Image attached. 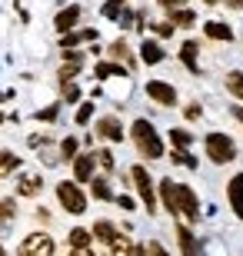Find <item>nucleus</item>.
Instances as JSON below:
<instances>
[{
	"mask_svg": "<svg viewBox=\"0 0 243 256\" xmlns=\"http://www.w3.org/2000/svg\"><path fill=\"white\" fill-rule=\"evenodd\" d=\"M177 236H180V250H183V256H200V246H196L190 226H177Z\"/></svg>",
	"mask_w": 243,
	"mask_h": 256,
	"instance_id": "obj_16",
	"label": "nucleus"
},
{
	"mask_svg": "<svg viewBox=\"0 0 243 256\" xmlns=\"http://www.w3.org/2000/svg\"><path fill=\"white\" fill-rule=\"evenodd\" d=\"M77 20H80V7H64L60 14H57V20H54V27L60 30V34H67V30H74L77 27Z\"/></svg>",
	"mask_w": 243,
	"mask_h": 256,
	"instance_id": "obj_12",
	"label": "nucleus"
},
{
	"mask_svg": "<svg viewBox=\"0 0 243 256\" xmlns=\"http://www.w3.org/2000/svg\"><path fill=\"white\" fill-rule=\"evenodd\" d=\"M196 116H200V106H196V104L187 106V120H196Z\"/></svg>",
	"mask_w": 243,
	"mask_h": 256,
	"instance_id": "obj_41",
	"label": "nucleus"
},
{
	"mask_svg": "<svg viewBox=\"0 0 243 256\" xmlns=\"http://www.w3.org/2000/svg\"><path fill=\"white\" fill-rule=\"evenodd\" d=\"M57 114H60V106H47V110H40V114H37V120H54Z\"/></svg>",
	"mask_w": 243,
	"mask_h": 256,
	"instance_id": "obj_36",
	"label": "nucleus"
},
{
	"mask_svg": "<svg viewBox=\"0 0 243 256\" xmlns=\"http://www.w3.org/2000/svg\"><path fill=\"white\" fill-rule=\"evenodd\" d=\"M40 190H44V176H37V173H30V176H20V180H17V193H20V196H37Z\"/></svg>",
	"mask_w": 243,
	"mask_h": 256,
	"instance_id": "obj_13",
	"label": "nucleus"
},
{
	"mask_svg": "<svg viewBox=\"0 0 243 256\" xmlns=\"http://www.w3.org/2000/svg\"><path fill=\"white\" fill-rule=\"evenodd\" d=\"M77 70H80V64H64V66H60V80H64V84H67V80H74Z\"/></svg>",
	"mask_w": 243,
	"mask_h": 256,
	"instance_id": "obj_31",
	"label": "nucleus"
},
{
	"mask_svg": "<svg viewBox=\"0 0 243 256\" xmlns=\"http://www.w3.org/2000/svg\"><path fill=\"white\" fill-rule=\"evenodd\" d=\"M94 196L97 200H110V183L103 176H94Z\"/></svg>",
	"mask_w": 243,
	"mask_h": 256,
	"instance_id": "obj_28",
	"label": "nucleus"
},
{
	"mask_svg": "<svg viewBox=\"0 0 243 256\" xmlns=\"http://www.w3.org/2000/svg\"><path fill=\"white\" fill-rule=\"evenodd\" d=\"M123 10V0H107V4H103V17L107 20H117V14H120Z\"/></svg>",
	"mask_w": 243,
	"mask_h": 256,
	"instance_id": "obj_30",
	"label": "nucleus"
},
{
	"mask_svg": "<svg viewBox=\"0 0 243 256\" xmlns=\"http://www.w3.org/2000/svg\"><path fill=\"white\" fill-rule=\"evenodd\" d=\"M173 160H177V163H183V166H190V170L196 166V160H193V156H187L183 150H173Z\"/></svg>",
	"mask_w": 243,
	"mask_h": 256,
	"instance_id": "obj_35",
	"label": "nucleus"
},
{
	"mask_svg": "<svg viewBox=\"0 0 243 256\" xmlns=\"http://www.w3.org/2000/svg\"><path fill=\"white\" fill-rule=\"evenodd\" d=\"M196 50H200V44H196V40H187V44H183V50H180V60H183V66H187L190 74H200V66H196Z\"/></svg>",
	"mask_w": 243,
	"mask_h": 256,
	"instance_id": "obj_14",
	"label": "nucleus"
},
{
	"mask_svg": "<svg viewBox=\"0 0 243 256\" xmlns=\"http://www.w3.org/2000/svg\"><path fill=\"white\" fill-rule=\"evenodd\" d=\"M163 7H180V4H187V0H160Z\"/></svg>",
	"mask_w": 243,
	"mask_h": 256,
	"instance_id": "obj_42",
	"label": "nucleus"
},
{
	"mask_svg": "<svg viewBox=\"0 0 243 256\" xmlns=\"http://www.w3.org/2000/svg\"><path fill=\"white\" fill-rule=\"evenodd\" d=\"M64 100L67 104H77V100H80V90H77L74 84H64Z\"/></svg>",
	"mask_w": 243,
	"mask_h": 256,
	"instance_id": "obj_34",
	"label": "nucleus"
},
{
	"mask_svg": "<svg viewBox=\"0 0 243 256\" xmlns=\"http://www.w3.org/2000/svg\"><path fill=\"white\" fill-rule=\"evenodd\" d=\"M80 40H84V34H64V40H60V47H64V50H70V47H77Z\"/></svg>",
	"mask_w": 243,
	"mask_h": 256,
	"instance_id": "obj_33",
	"label": "nucleus"
},
{
	"mask_svg": "<svg viewBox=\"0 0 243 256\" xmlns=\"http://www.w3.org/2000/svg\"><path fill=\"white\" fill-rule=\"evenodd\" d=\"M203 34H206L210 40H226V44L233 40V30L226 27V24H216V20H210V24H206V27H203Z\"/></svg>",
	"mask_w": 243,
	"mask_h": 256,
	"instance_id": "obj_18",
	"label": "nucleus"
},
{
	"mask_svg": "<svg viewBox=\"0 0 243 256\" xmlns=\"http://www.w3.org/2000/svg\"><path fill=\"white\" fill-rule=\"evenodd\" d=\"M160 200H163L167 213H177V183H173V180L160 183Z\"/></svg>",
	"mask_w": 243,
	"mask_h": 256,
	"instance_id": "obj_15",
	"label": "nucleus"
},
{
	"mask_svg": "<svg viewBox=\"0 0 243 256\" xmlns=\"http://www.w3.org/2000/svg\"><path fill=\"white\" fill-rule=\"evenodd\" d=\"M57 200H60V206H64L67 213H74V216H80V213L87 210V196H84V190H80L77 183H70V180L57 183Z\"/></svg>",
	"mask_w": 243,
	"mask_h": 256,
	"instance_id": "obj_3",
	"label": "nucleus"
},
{
	"mask_svg": "<svg viewBox=\"0 0 243 256\" xmlns=\"http://www.w3.org/2000/svg\"><path fill=\"white\" fill-rule=\"evenodd\" d=\"M147 250H150V256H170V253H167V250L160 246V243H150V246H147Z\"/></svg>",
	"mask_w": 243,
	"mask_h": 256,
	"instance_id": "obj_38",
	"label": "nucleus"
},
{
	"mask_svg": "<svg viewBox=\"0 0 243 256\" xmlns=\"http://www.w3.org/2000/svg\"><path fill=\"white\" fill-rule=\"evenodd\" d=\"M157 34L160 37H170L173 34V24H157Z\"/></svg>",
	"mask_w": 243,
	"mask_h": 256,
	"instance_id": "obj_39",
	"label": "nucleus"
},
{
	"mask_svg": "<svg viewBox=\"0 0 243 256\" xmlns=\"http://www.w3.org/2000/svg\"><path fill=\"white\" fill-rule=\"evenodd\" d=\"M193 20H196L193 10H173V14H170V24H173V27H193Z\"/></svg>",
	"mask_w": 243,
	"mask_h": 256,
	"instance_id": "obj_23",
	"label": "nucleus"
},
{
	"mask_svg": "<svg viewBox=\"0 0 243 256\" xmlns=\"http://www.w3.org/2000/svg\"><path fill=\"white\" fill-rule=\"evenodd\" d=\"M177 213H183L190 223L200 220V203H196V193L190 186H177Z\"/></svg>",
	"mask_w": 243,
	"mask_h": 256,
	"instance_id": "obj_6",
	"label": "nucleus"
},
{
	"mask_svg": "<svg viewBox=\"0 0 243 256\" xmlns=\"http://www.w3.org/2000/svg\"><path fill=\"white\" fill-rule=\"evenodd\" d=\"M110 54L117 60H127V66H133V57H130V47H127V44H123V40H117V44H113L110 47Z\"/></svg>",
	"mask_w": 243,
	"mask_h": 256,
	"instance_id": "obj_27",
	"label": "nucleus"
},
{
	"mask_svg": "<svg viewBox=\"0 0 243 256\" xmlns=\"http://www.w3.org/2000/svg\"><path fill=\"white\" fill-rule=\"evenodd\" d=\"M94 166H97V153H84V156H74V176H77V183L94 180Z\"/></svg>",
	"mask_w": 243,
	"mask_h": 256,
	"instance_id": "obj_9",
	"label": "nucleus"
},
{
	"mask_svg": "<svg viewBox=\"0 0 243 256\" xmlns=\"http://www.w3.org/2000/svg\"><path fill=\"white\" fill-rule=\"evenodd\" d=\"M226 196H230V206H233V213L243 220V173H236L233 180L226 183Z\"/></svg>",
	"mask_w": 243,
	"mask_h": 256,
	"instance_id": "obj_10",
	"label": "nucleus"
},
{
	"mask_svg": "<svg viewBox=\"0 0 243 256\" xmlns=\"http://www.w3.org/2000/svg\"><path fill=\"white\" fill-rule=\"evenodd\" d=\"M70 256H94V253H90V250H74Z\"/></svg>",
	"mask_w": 243,
	"mask_h": 256,
	"instance_id": "obj_44",
	"label": "nucleus"
},
{
	"mask_svg": "<svg viewBox=\"0 0 243 256\" xmlns=\"http://www.w3.org/2000/svg\"><path fill=\"white\" fill-rule=\"evenodd\" d=\"M206 4H213V0H206Z\"/></svg>",
	"mask_w": 243,
	"mask_h": 256,
	"instance_id": "obj_46",
	"label": "nucleus"
},
{
	"mask_svg": "<svg viewBox=\"0 0 243 256\" xmlns=\"http://www.w3.org/2000/svg\"><path fill=\"white\" fill-rule=\"evenodd\" d=\"M0 256H7V250H4V246H0Z\"/></svg>",
	"mask_w": 243,
	"mask_h": 256,
	"instance_id": "obj_45",
	"label": "nucleus"
},
{
	"mask_svg": "<svg viewBox=\"0 0 243 256\" xmlns=\"http://www.w3.org/2000/svg\"><path fill=\"white\" fill-rule=\"evenodd\" d=\"M117 203H120V206H123V210H133V206H137V203H133V200H130V196H117Z\"/></svg>",
	"mask_w": 243,
	"mask_h": 256,
	"instance_id": "obj_40",
	"label": "nucleus"
},
{
	"mask_svg": "<svg viewBox=\"0 0 243 256\" xmlns=\"http://www.w3.org/2000/svg\"><path fill=\"white\" fill-rule=\"evenodd\" d=\"M90 230H70V246L74 250H90Z\"/></svg>",
	"mask_w": 243,
	"mask_h": 256,
	"instance_id": "obj_22",
	"label": "nucleus"
},
{
	"mask_svg": "<svg viewBox=\"0 0 243 256\" xmlns=\"http://www.w3.org/2000/svg\"><path fill=\"white\" fill-rule=\"evenodd\" d=\"M200 256H203V253H200Z\"/></svg>",
	"mask_w": 243,
	"mask_h": 256,
	"instance_id": "obj_47",
	"label": "nucleus"
},
{
	"mask_svg": "<svg viewBox=\"0 0 243 256\" xmlns=\"http://www.w3.org/2000/svg\"><path fill=\"white\" fill-rule=\"evenodd\" d=\"M20 166V156H14V153H0V176H7V173H14Z\"/></svg>",
	"mask_w": 243,
	"mask_h": 256,
	"instance_id": "obj_24",
	"label": "nucleus"
},
{
	"mask_svg": "<svg viewBox=\"0 0 243 256\" xmlns=\"http://www.w3.org/2000/svg\"><path fill=\"white\" fill-rule=\"evenodd\" d=\"M130 70H123L120 64H113V60H103L97 64V80H107V76H127Z\"/></svg>",
	"mask_w": 243,
	"mask_h": 256,
	"instance_id": "obj_19",
	"label": "nucleus"
},
{
	"mask_svg": "<svg viewBox=\"0 0 243 256\" xmlns=\"http://www.w3.org/2000/svg\"><path fill=\"white\" fill-rule=\"evenodd\" d=\"M226 90H230V96H236L243 104V70H230L226 74Z\"/></svg>",
	"mask_w": 243,
	"mask_h": 256,
	"instance_id": "obj_20",
	"label": "nucleus"
},
{
	"mask_svg": "<svg viewBox=\"0 0 243 256\" xmlns=\"http://www.w3.org/2000/svg\"><path fill=\"white\" fill-rule=\"evenodd\" d=\"M203 146H206V156H210L213 163H230V160H236V143L230 140L226 133H206Z\"/></svg>",
	"mask_w": 243,
	"mask_h": 256,
	"instance_id": "obj_2",
	"label": "nucleus"
},
{
	"mask_svg": "<svg viewBox=\"0 0 243 256\" xmlns=\"http://www.w3.org/2000/svg\"><path fill=\"white\" fill-rule=\"evenodd\" d=\"M233 116H236V120L243 124V106H233Z\"/></svg>",
	"mask_w": 243,
	"mask_h": 256,
	"instance_id": "obj_43",
	"label": "nucleus"
},
{
	"mask_svg": "<svg viewBox=\"0 0 243 256\" xmlns=\"http://www.w3.org/2000/svg\"><path fill=\"white\" fill-rule=\"evenodd\" d=\"M97 160H100L103 166H107V170H113V156H110L107 150H100V153H97Z\"/></svg>",
	"mask_w": 243,
	"mask_h": 256,
	"instance_id": "obj_37",
	"label": "nucleus"
},
{
	"mask_svg": "<svg viewBox=\"0 0 243 256\" xmlns=\"http://www.w3.org/2000/svg\"><path fill=\"white\" fill-rule=\"evenodd\" d=\"M94 236L103 240V243H110V240L117 236V226H113L110 220H97V223H94Z\"/></svg>",
	"mask_w": 243,
	"mask_h": 256,
	"instance_id": "obj_21",
	"label": "nucleus"
},
{
	"mask_svg": "<svg viewBox=\"0 0 243 256\" xmlns=\"http://www.w3.org/2000/svg\"><path fill=\"white\" fill-rule=\"evenodd\" d=\"M130 133H133L137 150H140L147 160H160V156H163V140H160V133L153 130V124H150V120H137Z\"/></svg>",
	"mask_w": 243,
	"mask_h": 256,
	"instance_id": "obj_1",
	"label": "nucleus"
},
{
	"mask_svg": "<svg viewBox=\"0 0 243 256\" xmlns=\"http://www.w3.org/2000/svg\"><path fill=\"white\" fill-rule=\"evenodd\" d=\"M90 116H94V104H84V106H80V110H77V124L84 126L87 120H90Z\"/></svg>",
	"mask_w": 243,
	"mask_h": 256,
	"instance_id": "obj_32",
	"label": "nucleus"
},
{
	"mask_svg": "<svg viewBox=\"0 0 243 256\" xmlns=\"http://www.w3.org/2000/svg\"><path fill=\"white\" fill-rule=\"evenodd\" d=\"M20 256H54V240L47 233H30L20 243Z\"/></svg>",
	"mask_w": 243,
	"mask_h": 256,
	"instance_id": "obj_5",
	"label": "nucleus"
},
{
	"mask_svg": "<svg viewBox=\"0 0 243 256\" xmlns=\"http://www.w3.org/2000/svg\"><path fill=\"white\" fill-rule=\"evenodd\" d=\"M77 146H80V143H77L74 136H67V140L60 143V156H64V160H74V156H77Z\"/></svg>",
	"mask_w": 243,
	"mask_h": 256,
	"instance_id": "obj_29",
	"label": "nucleus"
},
{
	"mask_svg": "<svg viewBox=\"0 0 243 256\" xmlns=\"http://www.w3.org/2000/svg\"><path fill=\"white\" fill-rule=\"evenodd\" d=\"M14 213H17V203L14 200H0V230H4L7 220H14Z\"/></svg>",
	"mask_w": 243,
	"mask_h": 256,
	"instance_id": "obj_26",
	"label": "nucleus"
},
{
	"mask_svg": "<svg viewBox=\"0 0 243 256\" xmlns=\"http://www.w3.org/2000/svg\"><path fill=\"white\" fill-rule=\"evenodd\" d=\"M170 140H173L177 150H187L190 143H193V133H190V130H170Z\"/></svg>",
	"mask_w": 243,
	"mask_h": 256,
	"instance_id": "obj_25",
	"label": "nucleus"
},
{
	"mask_svg": "<svg viewBox=\"0 0 243 256\" xmlns=\"http://www.w3.org/2000/svg\"><path fill=\"white\" fill-rule=\"evenodd\" d=\"M97 133H100L103 140H113V143H120L123 140V126L117 116H103L100 124H97Z\"/></svg>",
	"mask_w": 243,
	"mask_h": 256,
	"instance_id": "obj_11",
	"label": "nucleus"
},
{
	"mask_svg": "<svg viewBox=\"0 0 243 256\" xmlns=\"http://www.w3.org/2000/svg\"><path fill=\"white\" fill-rule=\"evenodd\" d=\"M130 180L137 183V193H140V200H143V206H147V213H157V196H153L150 173L143 170V166H133V170H130Z\"/></svg>",
	"mask_w": 243,
	"mask_h": 256,
	"instance_id": "obj_4",
	"label": "nucleus"
},
{
	"mask_svg": "<svg viewBox=\"0 0 243 256\" xmlns=\"http://www.w3.org/2000/svg\"><path fill=\"white\" fill-rule=\"evenodd\" d=\"M140 57H143V64H160V60H163V47H160L157 40H143Z\"/></svg>",
	"mask_w": 243,
	"mask_h": 256,
	"instance_id": "obj_17",
	"label": "nucleus"
},
{
	"mask_svg": "<svg viewBox=\"0 0 243 256\" xmlns=\"http://www.w3.org/2000/svg\"><path fill=\"white\" fill-rule=\"evenodd\" d=\"M107 253H110V256H147V250H143V246H133L127 236H120V233H117V236L107 243Z\"/></svg>",
	"mask_w": 243,
	"mask_h": 256,
	"instance_id": "obj_8",
	"label": "nucleus"
},
{
	"mask_svg": "<svg viewBox=\"0 0 243 256\" xmlns=\"http://www.w3.org/2000/svg\"><path fill=\"white\" fill-rule=\"evenodd\" d=\"M147 96H150V100H157L160 106H173V104H177V86L163 84V80H150V84H147Z\"/></svg>",
	"mask_w": 243,
	"mask_h": 256,
	"instance_id": "obj_7",
	"label": "nucleus"
}]
</instances>
